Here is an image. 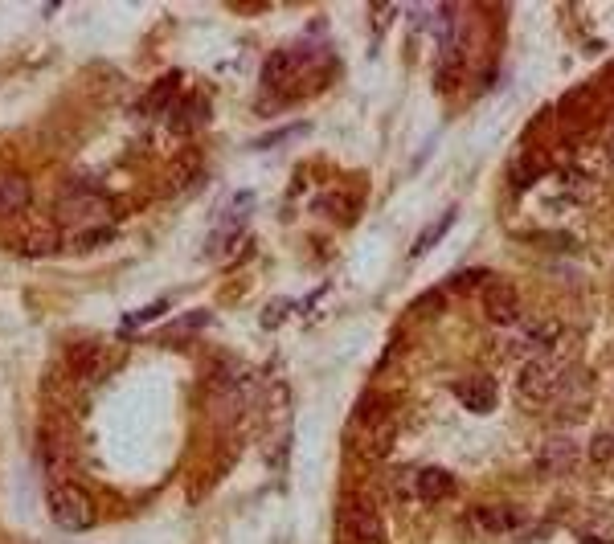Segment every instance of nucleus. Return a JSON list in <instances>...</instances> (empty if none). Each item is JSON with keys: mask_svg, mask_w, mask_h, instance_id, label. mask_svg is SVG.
I'll return each instance as SVG.
<instances>
[{"mask_svg": "<svg viewBox=\"0 0 614 544\" xmlns=\"http://www.w3.org/2000/svg\"><path fill=\"white\" fill-rule=\"evenodd\" d=\"M520 397L529 401V405H545V401H553V397H561V389H565V365L561 360H553V356H533L529 365L520 369Z\"/></svg>", "mask_w": 614, "mask_h": 544, "instance_id": "1", "label": "nucleus"}, {"mask_svg": "<svg viewBox=\"0 0 614 544\" xmlns=\"http://www.w3.org/2000/svg\"><path fill=\"white\" fill-rule=\"evenodd\" d=\"M451 487H455V479L443 467H422L414 475V491L422 495V500H443V495H451Z\"/></svg>", "mask_w": 614, "mask_h": 544, "instance_id": "8", "label": "nucleus"}, {"mask_svg": "<svg viewBox=\"0 0 614 544\" xmlns=\"http://www.w3.org/2000/svg\"><path fill=\"white\" fill-rule=\"evenodd\" d=\"M459 401L467 405L471 414H488L496 410V381L492 377H471L459 385Z\"/></svg>", "mask_w": 614, "mask_h": 544, "instance_id": "7", "label": "nucleus"}, {"mask_svg": "<svg viewBox=\"0 0 614 544\" xmlns=\"http://www.w3.org/2000/svg\"><path fill=\"white\" fill-rule=\"evenodd\" d=\"M484 311H488V320L496 328H512L520 320V299H516L512 287H496V291L484 295Z\"/></svg>", "mask_w": 614, "mask_h": 544, "instance_id": "5", "label": "nucleus"}, {"mask_svg": "<svg viewBox=\"0 0 614 544\" xmlns=\"http://www.w3.org/2000/svg\"><path fill=\"white\" fill-rule=\"evenodd\" d=\"M471 520L484 528V532H512V528L524 524V512L512 508V504H488V508H475Z\"/></svg>", "mask_w": 614, "mask_h": 544, "instance_id": "6", "label": "nucleus"}, {"mask_svg": "<svg viewBox=\"0 0 614 544\" xmlns=\"http://www.w3.org/2000/svg\"><path fill=\"white\" fill-rule=\"evenodd\" d=\"M553 340H557V324H529V328L520 332V344L529 348V352H537V356H549Z\"/></svg>", "mask_w": 614, "mask_h": 544, "instance_id": "10", "label": "nucleus"}, {"mask_svg": "<svg viewBox=\"0 0 614 544\" xmlns=\"http://www.w3.org/2000/svg\"><path fill=\"white\" fill-rule=\"evenodd\" d=\"M610 164H614V144H610Z\"/></svg>", "mask_w": 614, "mask_h": 544, "instance_id": "14", "label": "nucleus"}, {"mask_svg": "<svg viewBox=\"0 0 614 544\" xmlns=\"http://www.w3.org/2000/svg\"><path fill=\"white\" fill-rule=\"evenodd\" d=\"M578 459H582V450L574 438H549L537 455V467H541V475H565L578 467Z\"/></svg>", "mask_w": 614, "mask_h": 544, "instance_id": "3", "label": "nucleus"}, {"mask_svg": "<svg viewBox=\"0 0 614 544\" xmlns=\"http://www.w3.org/2000/svg\"><path fill=\"white\" fill-rule=\"evenodd\" d=\"M348 544H381L385 540V528H381V516L369 508V504H357L353 512H348Z\"/></svg>", "mask_w": 614, "mask_h": 544, "instance_id": "4", "label": "nucleus"}, {"mask_svg": "<svg viewBox=\"0 0 614 544\" xmlns=\"http://www.w3.org/2000/svg\"><path fill=\"white\" fill-rule=\"evenodd\" d=\"M29 205V185L21 176H0V217H9Z\"/></svg>", "mask_w": 614, "mask_h": 544, "instance_id": "9", "label": "nucleus"}, {"mask_svg": "<svg viewBox=\"0 0 614 544\" xmlns=\"http://www.w3.org/2000/svg\"><path fill=\"white\" fill-rule=\"evenodd\" d=\"M451 221H455V209H451V213H443V217H438V221L430 225V230H426V238H418V242H414V258H418V254H426V250H430V246H434L438 238H443V230H447Z\"/></svg>", "mask_w": 614, "mask_h": 544, "instance_id": "11", "label": "nucleus"}, {"mask_svg": "<svg viewBox=\"0 0 614 544\" xmlns=\"http://www.w3.org/2000/svg\"><path fill=\"white\" fill-rule=\"evenodd\" d=\"M479 279H484V275H479V270H471V275H459V279H455V287H471V283H479Z\"/></svg>", "mask_w": 614, "mask_h": 544, "instance_id": "13", "label": "nucleus"}, {"mask_svg": "<svg viewBox=\"0 0 614 544\" xmlns=\"http://www.w3.org/2000/svg\"><path fill=\"white\" fill-rule=\"evenodd\" d=\"M50 516H54V524L66 528V532L91 528V520H95L91 495H86L78 483H54V491H50Z\"/></svg>", "mask_w": 614, "mask_h": 544, "instance_id": "2", "label": "nucleus"}, {"mask_svg": "<svg viewBox=\"0 0 614 544\" xmlns=\"http://www.w3.org/2000/svg\"><path fill=\"white\" fill-rule=\"evenodd\" d=\"M590 459H594L598 467H606V463L614 459V434H598V438H594V446H590Z\"/></svg>", "mask_w": 614, "mask_h": 544, "instance_id": "12", "label": "nucleus"}]
</instances>
